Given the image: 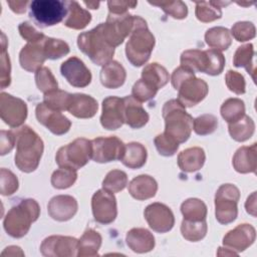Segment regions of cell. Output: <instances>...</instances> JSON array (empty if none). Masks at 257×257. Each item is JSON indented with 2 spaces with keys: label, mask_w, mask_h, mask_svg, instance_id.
Wrapping results in <instances>:
<instances>
[{
  "label": "cell",
  "mask_w": 257,
  "mask_h": 257,
  "mask_svg": "<svg viewBox=\"0 0 257 257\" xmlns=\"http://www.w3.org/2000/svg\"><path fill=\"white\" fill-rule=\"evenodd\" d=\"M12 132L15 136L16 167L24 173L35 171L44 150L43 141L28 125H23Z\"/></svg>",
  "instance_id": "1"
},
{
  "label": "cell",
  "mask_w": 257,
  "mask_h": 257,
  "mask_svg": "<svg viewBox=\"0 0 257 257\" xmlns=\"http://www.w3.org/2000/svg\"><path fill=\"white\" fill-rule=\"evenodd\" d=\"M156 40L149 30L147 22L140 16H136L135 26L125 44V55L134 66L144 65L151 57Z\"/></svg>",
  "instance_id": "2"
},
{
  "label": "cell",
  "mask_w": 257,
  "mask_h": 257,
  "mask_svg": "<svg viewBox=\"0 0 257 257\" xmlns=\"http://www.w3.org/2000/svg\"><path fill=\"white\" fill-rule=\"evenodd\" d=\"M40 215V207L34 199H23L13 206L6 214L3 227L8 235L13 238L25 236L30 226Z\"/></svg>",
  "instance_id": "3"
},
{
  "label": "cell",
  "mask_w": 257,
  "mask_h": 257,
  "mask_svg": "<svg viewBox=\"0 0 257 257\" xmlns=\"http://www.w3.org/2000/svg\"><path fill=\"white\" fill-rule=\"evenodd\" d=\"M165 119V134L173 138L177 143H185L193 130V117L178 99H170L162 109Z\"/></svg>",
  "instance_id": "4"
},
{
  "label": "cell",
  "mask_w": 257,
  "mask_h": 257,
  "mask_svg": "<svg viewBox=\"0 0 257 257\" xmlns=\"http://www.w3.org/2000/svg\"><path fill=\"white\" fill-rule=\"evenodd\" d=\"M181 65L192 72H204L209 75L220 74L225 65V57L215 49H189L181 54Z\"/></svg>",
  "instance_id": "5"
},
{
  "label": "cell",
  "mask_w": 257,
  "mask_h": 257,
  "mask_svg": "<svg viewBox=\"0 0 257 257\" xmlns=\"http://www.w3.org/2000/svg\"><path fill=\"white\" fill-rule=\"evenodd\" d=\"M77 46L96 65L110 62L114 54V48L106 41L98 26L80 33L77 37Z\"/></svg>",
  "instance_id": "6"
},
{
  "label": "cell",
  "mask_w": 257,
  "mask_h": 257,
  "mask_svg": "<svg viewBox=\"0 0 257 257\" xmlns=\"http://www.w3.org/2000/svg\"><path fill=\"white\" fill-rule=\"evenodd\" d=\"M91 156V141L78 138L68 145L61 147L56 153L55 161L60 168H68L77 171L88 163Z\"/></svg>",
  "instance_id": "7"
},
{
  "label": "cell",
  "mask_w": 257,
  "mask_h": 257,
  "mask_svg": "<svg viewBox=\"0 0 257 257\" xmlns=\"http://www.w3.org/2000/svg\"><path fill=\"white\" fill-rule=\"evenodd\" d=\"M67 14L66 2L59 0H34L30 3L29 16L40 27L60 23Z\"/></svg>",
  "instance_id": "8"
},
{
  "label": "cell",
  "mask_w": 257,
  "mask_h": 257,
  "mask_svg": "<svg viewBox=\"0 0 257 257\" xmlns=\"http://www.w3.org/2000/svg\"><path fill=\"white\" fill-rule=\"evenodd\" d=\"M239 199L240 191L235 185L224 184L218 188L215 195V215L219 223L227 225L235 221Z\"/></svg>",
  "instance_id": "9"
},
{
  "label": "cell",
  "mask_w": 257,
  "mask_h": 257,
  "mask_svg": "<svg viewBox=\"0 0 257 257\" xmlns=\"http://www.w3.org/2000/svg\"><path fill=\"white\" fill-rule=\"evenodd\" d=\"M136 16L128 13L115 15L108 13L105 23H100L99 27L106 41L115 48L123 42L125 37L130 36L135 26Z\"/></svg>",
  "instance_id": "10"
},
{
  "label": "cell",
  "mask_w": 257,
  "mask_h": 257,
  "mask_svg": "<svg viewBox=\"0 0 257 257\" xmlns=\"http://www.w3.org/2000/svg\"><path fill=\"white\" fill-rule=\"evenodd\" d=\"M91 159L96 163H108L121 160L125 145L116 137H99L91 141Z\"/></svg>",
  "instance_id": "11"
},
{
  "label": "cell",
  "mask_w": 257,
  "mask_h": 257,
  "mask_svg": "<svg viewBox=\"0 0 257 257\" xmlns=\"http://www.w3.org/2000/svg\"><path fill=\"white\" fill-rule=\"evenodd\" d=\"M91 209L94 220L103 225L112 223L117 215L116 199L112 193L101 189L91 198Z\"/></svg>",
  "instance_id": "12"
},
{
  "label": "cell",
  "mask_w": 257,
  "mask_h": 257,
  "mask_svg": "<svg viewBox=\"0 0 257 257\" xmlns=\"http://www.w3.org/2000/svg\"><path fill=\"white\" fill-rule=\"evenodd\" d=\"M27 104L21 98L2 92L0 95V114L2 120L11 127H18L27 117Z\"/></svg>",
  "instance_id": "13"
},
{
  "label": "cell",
  "mask_w": 257,
  "mask_h": 257,
  "mask_svg": "<svg viewBox=\"0 0 257 257\" xmlns=\"http://www.w3.org/2000/svg\"><path fill=\"white\" fill-rule=\"evenodd\" d=\"M176 89L179 91V102L185 107H191L198 104L206 97L209 87L205 80L197 78L195 74H192L182 81Z\"/></svg>",
  "instance_id": "14"
},
{
  "label": "cell",
  "mask_w": 257,
  "mask_h": 257,
  "mask_svg": "<svg viewBox=\"0 0 257 257\" xmlns=\"http://www.w3.org/2000/svg\"><path fill=\"white\" fill-rule=\"evenodd\" d=\"M78 240L70 236L52 235L45 238L40 245V252L46 257L77 256Z\"/></svg>",
  "instance_id": "15"
},
{
  "label": "cell",
  "mask_w": 257,
  "mask_h": 257,
  "mask_svg": "<svg viewBox=\"0 0 257 257\" xmlns=\"http://www.w3.org/2000/svg\"><path fill=\"white\" fill-rule=\"evenodd\" d=\"M144 216L150 228L158 233L169 232L175 224V217L172 210L162 203L157 202L147 206Z\"/></svg>",
  "instance_id": "16"
},
{
  "label": "cell",
  "mask_w": 257,
  "mask_h": 257,
  "mask_svg": "<svg viewBox=\"0 0 257 257\" xmlns=\"http://www.w3.org/2000/svg\"><path fill=\"white\" fill-rule=\"evenodd\" d=\"M35 114L38 121L56 136L66 134L71 126V121L66 116L58 110L49 108L44 102L37 104Z\"/></svg>",
  "instance_id": "17"
},
{
  "label": "cell",
  "mask_w": 257,
  "mask_h": 257,
  "mask_svg": "<svg viewBox=\"0 0 257 257\" xmlns=\"http://www.w3.org/2000/svg\"><path fill=\"white\" fill-rule=\"evenodd\" d=\"M62 76L74 87H85L91 81V73L82 60L76 56L69 57L61 63Z\"/></svg>",
  "instance_id": "18"
},
{
  "label": "cell",
  "mask_w": 257,
  "mask_h": 257,
  "mask_svg": "<svg viewBox=\"0 0 257 257\" xmlns=\"http://www.w3.org/2000/svg\"><path fill=\"white\" fill-rule=\"evenodd\" d=\"M123 107V98L116 96H108L104 98L100 115L101 125L108 131L119 128L124 123Z\"/></svg>",
  "instance_id": "19"
},
{
  "label": "cell",
  "mask_w": 257,
  "mask_h": 257,
  "mask_svg": "<svg viewBox=\"0 0 257 257\" xmlns=\"http://www.w3.org/2000/svg\"><path fill=\"white\" fill-rule=\"evenodd\" d=\"M255 238V228L250 224H241L224 236L223 245L229 250L238 253L251 246L254 243Z\"/></svg>",
  "instance_id": "20"
},
{
  "label": "cell",
  "mask_w": 257,
  "mask_h": 257,
  "mask_svg": "<svg viewBox=\"0 0 257 257\" xmlns=\"http://www.w3.org/2000/svg\"><path fill=\"white\" fill-rule=\"evenodd\" d=\"M77 208L75 198L69 195H58L49 201L47 212L53 220L64 222L70 220L76 214Z\"/></svg>",
  "instance_id": "21"
},
{
  "label": "cell",
  "mask_w": 257,
  "mask_h": 257,
  "mask_svg": "<svg viewBox=\"0 0 257 257\" xmlns=\"http://www.w3.org/2000/svg\"><path fill=\"white\" fill-rule=\"evenodd\" d=\"M43 40L38 42H29L23 46L19 53V62L23 69L30 72H36L42 67V64L46 60Z\"/></svg>",
  "instance_id": "22"
},
{
  "label": "cell",
  "mask_w": 257,
  "mask_h": 257,
  "mask_svg": "<svg viewBox=\"0 0 257 257\" xmlns=\"http://www.w3.org/2000/svg\"><path fill=\"white\" fill-rule=\"evenodd\" d=\"M97 108V101L92 96L84 93H73L70 95L67 110L75 117L90 118L95 115Z\"/></svg>",
  "instance_id": "23"
},
{
  "label": "cell",
  "mask_w": 257,
  "mask_h": 257,
  "mask_svg": "<svg viewBox=\"0 0 257 257\" xmlns=\"http://www.w3.org/2000/svg\"><path fill=\"white\" fill-rule=\"evenodd\" d=\"M124 122L133 128H141L149 121V114L133 95L123 97Z\"/></svg>",
  "instance_id": "24"
},
{
  "label": "cell",
  "mask_w": 257,
  "mask_h": 257,
  "mask_svg": "<svg viewBox=\"0 0 257 257\" xmlns=\"http://www.w3.org/2000/svg\"><path fill=\"white\" fill-rule=\"evenodd\" d=\"M126 245L136 253H147L155 247L154 235L145 228H133L125 236Z\"/></svg>",
  "instance_id": "25"
},
{
  "label": "cell",
  "mask_w": 257,
  "mask_h": 257,
  "mask_svg": "<svg viewBox=\"0 0 257 257\" xmlns=\"http://www.w3.org/2000/svg\"><path fill=\"white\" fill-rule=\"evenodd\" d=\"M158 191V183L149 175H140L128 184V193L137 200L143 201L155 197Z\"/></svg>",
  "instance_id": "26"
},
{
  "label": "cell",
  "mask_w": 257,
  "mask_h": 257,
  "mask_svg": "<svg viewBox=\"0 0 257 257\" xmlns=\"http://www.w3.org/2000/svg\"><path fill=\"white\" fill-rule=\"evenodd\" d=\"M126 77L124 67L117 61L111 60L102 66L99 74L101 84L106 88H118L120 87Z\"/></svg>",
  "instance_id": "27"
},
{
  "label": "cell",
  "mask_w": 257,
  "mask_h": 257,
  "mask_svg": "<svg viewBox=\"0 0 257 257\" xmlns=\"http://www.w3.org/2000/svg\"><path fill=\"white\" fill-rule=\"evenodd\" d=\"M232 164L238 173H255L257 167L256 144L254 143L250 147L239 148L233 157Z\"/></svg>",
  "instance_id": "28"
},
{
  "label": "cell",
  "mask_w": 257,
  "mask_h": 257,
  "mask_svg": "<svg viewBox=\"0 0 257 257\" xmlns=\"http://www.w3.org/2000/svg\"><path fill=\"white\" fill-rule=\"evenodd\" d=\"M206 155L202 148L193 147L182 151L178 156V166L186 173H193L200 170L205 163Z\"/></svg>",
  "instance_id": "29"
},
{
  "label": "cell",
  "mask_w": 257,
  "mask_h": 257,
  "mask_svg": "<svg viewBox=\"0 0 257 257\" xmlns=\"http://www.w3.org/2000/svg\"><path fill=\"white\" fill-rule=\"evenodd\" d=\"M66 7L67 14L64 19L65 26L76 30L83 29L87 26L91 20V15L87 10L81 8L76 1L66 2Z\"/></svg>",
  "instance_id": "30"
},
{
  "label": "cell",
  "mask_w": 257,
  "mask_h": 257,
  "mask_svg": "<svg viewBox=\"0 0 257 257\" xmlns=\"http://www.w3.org/2000/svg\"><path fill=\"white\" fill-rule=\"evenodd\" d=\"M102 238L98 232L92 229L86 230L78 240L77 256L93 257L98 255Z\"/></svg>",
  "instance_id": "31"
},
{
  "label": "cell",
  "mask_w": 257,
  "mask_h": 257,
  "mask_svg": "<svg viewBox=\"0 0 257 257\" xmlns=\"http://www.w3.org/2000/svg\"><path fill=\"white\" fill-rule=\"evenodd\" d=\"M150 86L159 90L169 81V73L161 64L154 62L146 65L142 71V78Z\"/></svg>",
  "instance_id": "32"
},
{
  "label": "cell",
  "mask_w": 257,
  "mask_h": 257,
  "mask_svg": "<svg viewBox=\"0 0 257 257\" xmlns=\"http://www.w3.org/2000/svg\"><path fill=\"white\" fill-rule=\"evenodd\" d=\"M147 150L140 143H130L125 145V150L122 159V164L130 169H140L147 161Z\"/></svg>",
  "instance_id": "33"
},
{
  "label": "cell",
  "mask_w": 257,
  "mask_h": 257,
  "mask_svg": "<svg viewBox=\"0 0 257 257\" xmlns=\"http://www.w3.org/2000/svg\"><path fill=\"white\" fill-rule=\"evenodd\" d=\"M230 4V2L221 1H202L196 3L195 14L201 22H212L222 17L223 6Z\"/></svg>",
  "instance_id": "34"
},
{
  "label": "cell",
  "mask_w": 257,
  "mask_h": 257,
  "mask_svg": "<svg viewBox=\"0 0 257 257\" xmlns=\"http://www.w3.org/2000/svg\"><path fill=\"white\" fill-rule=\"evenodd\" d=\"M205 41L210 47H212V49L222 51L229 48L232 42V37L229 29L222 26H217L206 31Z\"/></svg>",
  "instance_id": "35"
},
{
  "label": "cell",
  "mask_w": 257,
  "mask_h": 257,
  "mask_svg": "<svg viewBox=\"0 0 257 257\" xmlns=\"http://www.w3.org/2000/svg\"><path fill=\"white\" fill-rule=\"evenodd\" d=\"M228 131L231 138L236 142H245L253 136L255 123L250 116L244 114L240 119L229 123Z\"/></svg>",
  "instance_id": "36"
},
{
  "label": "cell",
  "mask_w": 257,
  "mask_h": 257,
  "mask_svg": "<svg viewBox=\"0 0 257 257\" xmlns=\"http://www.w3.org/2000/svg\"><path fill=\"white\" fill-rule=\"evenodd\" d=\"M181 212L185 220L203 221L207 217V206L200 199L190 198L182 203Z\"/></svg>",
  "instance_id": "37"
},
{
  "label": "cell",
  "mask_w": 257,
  "mask_h": 257,
  "mask_svg": "<svg viewBox=\"0 0 257 257\" xmlns=\"http://www.w3.org/2000/svg\"><path fill=\"white\" fill-rule=\"evenodd\" d=\"M255 52L253 48V44L247 43L241 45L235 51L233 57V64L236 67H244L248 73L252 75V78L255 79V64L253 62Z\"/></svg>",
  "instance_id": "38"
},
{
  "label": "cell",
  "mask_w": 257,
  "mask_h": 257,
  "mask_svg": "<svg viewBox=\"0 0 257 257\" xmlns=\"http://www.w3.org/2000/svg\"><path fill=\"white\" fill-rule=\"evenodd\" d=\"M208 226L206 220L203 221H189L183 220L181 224V233L183 237L191 242L202 240L207 234Z\"/></svg>",
  "instance_id": "39"
},
{
  "label": "cell",
  "mask_w": 257,
  "mask_h": 257,
  "mask_svg": "<svg viewBox=\"0 0 257 257\" xmlns=\"http://www.w3.org/2000/svg\"><path fill=\"white\" fill-rule=\"evenodd\" d=\"M220 112L222 117L228 122H234L245 114V104L240 98H228L221 105Z\"/></svg>",
  "instance_id": "40"
},
{
  "label": "cell",
  "mask_w": 257,
  "mask_h": 257,
  "mask_svg": "<svg viewBox=\"0 0 257 257\" xmlns=\"http://www.w3.org/2000/svg\"><path fill=\"white\" fill-rule=\"evenodd\" d=\"M70 95L71 93L57 88L45 93L43 96V102L51 109L58 111L67 110Z\"/></svg>",
  "instance_id": "41"
},
{
  "label": "cell",
  "mask_w": 257,
  "mask_h": 257,
  "mask_svg": "<svg viewBox=\"0 0 257 257\" xmlns=\"http://www.w3.org/2000/svg\"><path fill=\"white\" fill-rule=\"evenodd\" d=\"M126 185L127 176L120 170H112L108 172L102 181V188L112 194L122 191Z\"/></svg>",
  "instance_id": "42"
},
{
  "label": "cell",
  "mask_w": 257,
  "mask_h": 257,
  "mask_svg": "<svg viewBox=\"0 0 257 257\" xmlns=\"http://www.w3.org/2000/svg\"><path fill=\"white\" fill-rule=\"evenodd\" d=\"M77 179V173L75 170L68 168H60L54 171L51 175V185L59 190L67 189L71 187Z\"/></svg>",
  "instance_id": "43"
},
{
  "label": "cell",
  "mask_w": 257,
  "mask_h": 257,
  "mask_svg": "<svg viewBox=\"0 0 257 257\" xmlns=\"http://www.w3.org/2000/svg\"><path fill=\"white\" fill-rule=\"evenodd\" d=\"M43 47L48 59H58L69 52V46L65 41L51 37L44 38Z\"/></svg>",
  "instance_id": "44"
},
{
  "label": "cell",
  "mask_w": 257,
  "mask_h": 257,
  "mask_svg": "<svg viewBox=\"0 0 257 257\" xmlns=\"http://www.w3.org/2000/svg\"><path fill=\"white\" fill-rule=\"evenodd\" d=\"M35 82L38 89L44 94L51 90L57 89L58 87L57 80L53 76L51 70L45 66H42L35 72Z\"/></svg>",
  "instance_id": "45"
},
{
  "label": "cell",
  "mask_w": 257,
  "mask_h": 257,
  "mask_svg": "<svg viewBox=\"0 0 257 257\" xmlns=\"http://www.w3.org/2000/svg\"><path fill=\"white\" fill-rule=\"evenodd\" d=\"M154 6L162 8V10L175 19H184L188 15L187 5L183 1H169V2H150Z\"/></svg>",
  "instance_id": "46"
},
{
  "label": "cell",
  "mask_w": 257,
  "mask_h": 257,
  "mask_svg": "<svg viewBox=\"0 0 257 257\" xmlns=\"http://www.w3.org/2000/svg\"><path fill=\"white\" fill-rule=\"evenodd\" d=\"M194 132L199 136H207L216 131L218 119L213 114H202L194 119Z\"/></svg>",
  "instance_id": "47"
},
{
  "label": "cell",
  "mask_w": 257,
  "mask_h": 257,
  "mask_svg": "<svg viewBox=\"0 0 257 257\" xmlns=\"http://www.w3.org/2000/svg\"><path fill=\"white\" fill-rule=\"evenodd\" d=\"M154 143L159 154L165 157L174 156L179 149V143L165 133L158 135L155 138Z\"/></svg>",
  "instance_id": "48"
},
{
  "label": "cell",
  "mask_w": 257,
  "mask_h": 257,
  "mask_svg": "<svg viewBox=\"0 0 257 257\" xmlns=\"http://www.w3.org/2000/svg\"><path fill=\"white\" fill-rule=\"evenodd\" d=\"M1 76H0V82H1V88H5L8 86L11 82V65H10V59L9 55L6 51V37L5 34L1 33Z\"/></svg>",
  "instance_id": "49"
},
{
  "label": "cell",
  "mask_w": 257,
  "mask_h": 257,
  "mask_svg": "<svg viewBox=\"0 0 257 257\" xmlns=\"http://www.w3.org/2000/svg\"><path fill=\"white\" fill-rule=\"evenodd\" d=\"M231 33L237 41L244 42L255 37L256 29L252 22L239 21L232 26Z\"/></svg>",
  "instance_id": "50"
},
{
  "label": "cell",
  "mask_w": 257,
  "mask_h": 257,
  "mask_svg": "<svg viewBox=\"0 0 257 257\" xmlns=\"http://www.w3.org/2000/svg\"><path fill=\"white\" fill-rule=\"evenodd\" d=\"M158 90L152 86H150L148 83H146L143 79H139L132 88V94L133 96L140 102L148 101L155 97Z\"/></svg>",
  "instance_id": "51"
},
{
  "label": "cell",
  "mask_w": 257,
  "mask_h": 257,
  "mask_svg": "<svg viewBox=\"0 0 257 257\" xmlns=\"http://www.w3.org/2000/svg\"><path fill=\"white\" fill-rule=\"evenodd\" d=\"M1 194L3 196H10L18 189V179L10 171L5 168L1 169Z\"/></svg>",
  "instance_id": "52"
},
{
  "label": "cell",
  "mask_w": 257,
  "mask_h": 257,
  "mask_svg": "<svg viewBox=\"0 0 257 257\" xmlns=\"http://www.w3.org/2000/svg\"><path fill=\"white\" fill-rule=\"evenodd\" d=\"M225 81H226L227 87L234 93L236 94L245 93L246 82H245L244 76L241 73L234 70H229L226 73Z\"/></svg>",
  "instance_id": "53"
},
{
  "label": "cell",
  "mask_w": 257,
  "mask_h": 257,
  "mask_svg": "<svg viewBox=\"0 0 257 257\" xmlns=\"http://www.w3.org/2000/svg\"><path fill=\"white\" fill-rule=\"evenodd\" d=\"M18 30H19V33L22 36V38H24L28 43L29 42H38V41L43 40L46 37L42 32L36 30L29 22L20 23L18 26Z\"/></svg>",
  "instance_id": "54"
},
{
  "label": "cell",
  "mask_w": 257,
  "mask_h": 257,
  "mask_svg": "<svg viewBox=\"0 0 257 257\" xmlns=\"http://www.w3.org/2000/svg\"><path fill=\"white\" fill-rule=\"evenodd\" d=\"M138 5L136 1H108L107 6L110 14L121 15L127 13V9L135 8Z\"/></svg>",
  "instance_id": "55"
},
{
  "label": "cell",
  "mask_w": 257,
  "mask_h": 257,
  "mask_svg": "<svg viewBox=\"0 0 257 257\" xmlns=\"http://www.w3.org/2000/svg\"><path fill=\"white\" fill-rule=\"evenodd\" d=\"M0 140V154L4 156L13 149L15 145V136L12 131H1Z\"/></svg>",
  "instance_id": "56"
},
{
  "label": "cell",
  "mask_w": 257,
  "mask_h": 257,
  "mask_svg": "<svg viewBox=\"0 0 257 257\" xmlns=\"http://www.w3.org/2000/svg\"><path fill=\"white\" fill-rule=\"evenodd\" d=\"M7 4L10 6V9L13 12L17 14H21L25 12L28 1H7Z\"/></svg>",
  "instance_id": "57"
},
{
  "label": "cell",
  "mask_w": 257,
  "mask_h": 257,
  "mask_svg": "<svg viewBox=\"0 0 257 257\" xmlns=\"http://www.w3.org/2000/svg\"><path fill=\"white\" fill-rule=\"evenodd\" d=\"M245 208L247 213L251 214L253 217L256 216V192H253L251 196L247 198Z\"/></svg>",
  "instance_id": "58"
},
{
  "label": "cell",
  "mask_w": 257,
  "mask_h": 257,
  "mask_svg": "<svg viewBox=\"0 0 257 257\" xmlns=\"http://www.w3.org/2000/svg\"><path fill=\"white\" fill-rule=\"evenodd\" d=\"M2 255H8V256H15V255H21L23 256L24 253L21 251V248L18 246H9L5 248V250L2 252Z\"/></svg>",
  "instance_id": "59"
},
{
  "label": "cell",
  "mask_w": 257,
  "mask_h": 257,
  "mask_svg": "<svg viewBox=\"0 0 257 257\" xmlns=\"http://www.w3.org/2000/svg\"><path fill=\"white\" fill-rule=\"evenodd\" d=\"M84 4H85L87 7L91 8V9H97L100 3H99V2H84Z\"/></svg>",
  "instance_id": "60"
}]
</instances>
